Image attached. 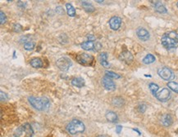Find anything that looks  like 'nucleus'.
Returning <instances> with one entry per match:
<instances>
[{
  "instance_id": "obj_10",
  "label": "nucleus",
  "mask_w": 178,
  "mask_h": 137,
  "mask_svg": "<svg viewBox=\"0 0 178 137\" xmlns=\"http://www.w3.org/2000/svg\"><path fill=\"white\" fill-rule=\"evenodd\" d=\"M136 34L141 41H147L150 38L149 33L145 28H139L136 31Z\"/></svg>"
},
{
  "instance_id": "obj_18",
  "label": "nucleus",
  "mask_w": 178,
  "mask_h": 137,
  "mask_svg": "<svg viewBox=\"0 0 178 137\" xmlns=\"http://www.w3.org/2000/svg\"><path fill=\"white\" fill-rule=\"evenodd\" d=\"M106 118H107L108 121L111 122H116L118 121V119L117 113H114V112H112V111H110V112L107 113V114H106Z\"/></svg>"
},
{
  "instance_id": "obj_5",
  "label": "nucleus",
  "mask_w": 178,
  "mask_h": 137,
  "mask_svg": "<svg viewBox=\"0 0 178 137\" xmlns=\"http://www.w3.org/2000/svg\"><path fill=\"white\" fill-rule=\"evenodd\" d=\"M158 74L162 78V79L166 80V81H170L175 79V74L170 68L167 67H163L160 68L158 70Z\"/></svg>"
},
{
  "instance_id": "obj_28",
  "label": "nucleus",
  "mask_w": 178,
  "mask_h": 137,
  "mask_svg": "<svg viewBox=\"0 0 178 137\" xmlns=\"http://www.w3.org/2000/svg\"><path fill=\"white\" fill-rule=\"evenodd\" d=\"M7 21V18H6V15L3 13V11H0V22H1V25H3Z\"/></svg>"
},
{
  "instance_id": "obj_22",
  "label": "nucleus",
  "mask_w": 178,
  "mask_h": 137,
  "mask_svg": "<svg viewBox=\"0 0 178 137\" xmlns=\"http://www.w3.org/2000/svg\"><path fill=\"white\" fill-rule=\"evenodd\" d=\"M66 7H67V12L68 14V16H76V10L73 7V6L71 5V3H67L66 4Z\"/></svg>"
},
{
  "instance_id": "obj_25",
  "label": "nucleus",
  "mask_w": 178,
  "mask_h": 137,
  "mask_svg": "<svg viewBox=\"0 0 178 137\" xmlns=\"http://www.w3.org/2000/svg\"><path fill=\"white\" fill-rule=\"evenodd\" d=\"M105 76H107L110 79H119L120 78V75L114 72H112V71H106L105 72Z\"/></svg>"
},
{
  "instance_id": "obj_37",
  "label": "nucleus",
  "mask_w": 178,
  "mask_h": 137,
  "mask_svg": "<svg viewBox=\"0 0 178 137\" xmlns=\"http://www.w3.org/2000/svg\"><path fill=\"white\" fill-rule=\"evenodd\" d=\"M177 7H178V3H177Z\"/></svg>"
},
{
  "instance_id": "obj_30",
  "label": "nucleus",
  "mask_w": 178,
  "mask_h": 137,
  "mask_svg": "<svg viewBox=\"0 0 178 137\" xmlns=\"http://www.w3.org/2000/svg\"><path fill=\"white\" fill-rule=\"evenodd\" d=\"M101 48H102V45H101L100 42H97L94 43V49H95L96 51H99Z\"/></svg>"
},
{
  "instance_id": "obj_15",
  "label": "nucleus",
  "mask_w": 178,
  "mask_h": 137,
  "mask_svg": "<svg viewBox=\"0 0 178 137\" xmlns=\"http://www.w3.org/2000/svg\"><path fill=\"white\" fill-rule=\"evenodd\" d=\"M161 122H162V123L165 127H169V126L173 123L172 116H171L170 114H164V115L162 117Z\"/></svg>"
},
{
  "instance_id": "obj_6",
  "label": "nucleus",
  "mask_w": 178,
  "mask_h": 137,
  "mask_svg": "<svg viewBox=\"0 0 178 137\" xmlns=\"http://www.w3.org/2000/svg\"><path fill=\"white\" fill-rule=\"evenodd\" d=\"M76 60L83 65H90L94 61V57L87 53H81L76 56Z\"/></svg>"
},
{
  "instance_id": "obj_35",
  "label": "nucleus",
  "mask_w": 178,
  "mask_h": 137,
  "mask_svg": "<svg viewBox=\"0 0 178 137\" xmlns=\"http://www.w3.org/2000/svg\"><path fill=\"white\" fill-rule=\"evenodd\" d=\"M122 129V126H120V125H118V126L117 127V129H116V132H117V133H118V134L121 133Z\"/></svg>"
},
{
  "instance_id": "obj_1",
  "label": "nucleus",
  "mask_w": 178,
  "mask_h": 137,
  "mask_svg": "<svg viewBox=\"0 0 178 137\" xmlns=\"http://www.w3.org/2000/svg\"><path fill=\"white\" fill-rule=\"evenodd\" d=\"M161 42L164 48L170 50L178 47V34L177 32H167L162 35Z\"/></svg>"
},
{
  "instance_id": "obj_36",
  "label": "nucleus",
  "mask_w": 178,
  "mask_h": 137,
  "mask_svg": "<svg viewBox=\"0 0 178 137\" xmlns=\"http://www.w3.org/2000/svg\"><path fill=\"white\" fill-rule=\"evenodd\" d=\"M98 137H105V136H98Z\"/></svg>"
},
{
  "instance_id": "obj_19",
  "label": "nucleus",
  "mask_w": 178,
  "mask_h": 137,
  "mask_svg": "<svg viewBox=\"0 0 178 137\" xmlns=\"http://www.w3.org/2000/svg\"><path fill=\"white\" fill-rule=\"evenodd\" d=\"M81 48L84 49V50L90 51V50H92V49L94 48V43L93 42H90V41H87V42L81 43Z\"/></svg>"
},
{
  "instance_id": "obj_4",
  "label": "nucleus",
  "mask_w": 178,
  "mask_h": 137,
  "mask_svg": "<svg viewBox=\"0 0 178 137\" xmlns=\"http://www.w3.org/2000/svg\"><path fill=\"white\" fill-rule=\"evenodd\" d=\"M14 136L15 137H32V127L29 123H25L16 129Z\"/></svg>"
},
{
  "instance_id": "obj_33",
  "label": "nucleus",
  "mask_w": 178,
  "mask_h": 137,
  "mask_svg": "<svg viewBox=\"0 0 178 137\" xmlns=\"http://www.w3.org/2000/svg\"><path fill=\"white\" fill-rule=\"evenodd\" d=\"M56 11H57L58 13H59V14H63V13H64V11L63 10V7H58L56 8Z\"/></svg>"
},
{
  "instance_id": "obj_2",
  "label": "nucleus",
  "mask_w": 178,
  "mask_h": 137,
  "mask_svg": "<svg viewBox=\"0 0 178 137\" xmlns=\"http://www.w3.org/2000/svg\"><path fill=\"white\" fill-rule=\"evenodd\" d=\"M28 100H29V103L31 104V105L37 110H46L50 106L49 100L46 97H37L36 98L34 96H31L28 98Z\"/></svg>"
},
{
  "instance_id": "obj_26",
  "label": "nucleus",
  "mask_w": 178,
  "mask_h": 137,
  "mask_svg": "<svg viewBox=\"0 0 178 137\" xmlns=\"http://www.w3.org/2000/svg\"><path fill=\"white\" fill-rule=\"evenodd\" d=\"M113 102L114 105L116 106H122L123 104H124V100L121 97H116L113 100Z\"/></svg>"
},
{
  "instance_id": "obj_13",
  "label": "nucleus",
  "mask_w": 178,
  "mask_h": 137,
  "mask_svg": "<svg viewBox=\"0 0 178 137\" xmlns=\"http://www.w3.org/2000/svg\"><path fill=\"white\" fill-rule=\"evenodd\" d=\"M151 3H153V5L154 6V7H155V10L158 11V12H159V13H166L167 11V8L164 7V5L162 4L161 2H159V1H152Z\"/></svg>"
},
{
  "instance_id": "obj_21",
  "label": "nucleus",
  "mask_w": 178,
  "mask_h": 137,
  "mask_svg": "<svg viewBox=\"0 0 178 137\" xmlns=\"http://www.w3.org/2000/svg\"><path fill=\"white\" fill-rule=\"evenodd\" d=\"M81 5H82L83 8L87 12H93V11H94V6L92 5V4H90V3H88V2L83 1V2L81 3Z\"/></svg>"
},
{
  "instance_id": "obj_32",
  "label": "nucleus",
  "mask_w": 178,
  "mask_h": 137,
  "mask_svg": "<svg viewBox=\"0 0 178 137\" xmlns=\"http://www.w3.org/2000/svg\"><path fill=\"white\" fill-rule=\"evenodd\" d=\"M0 94H1V101H6V100H7V95H6L5 93H3V91H1L0 92Z\"/></svg>"
},
{
  "instance_id": "obj_20",
  "label": "nucleus",
  "mask_w": 178,
  "mask_h": 137,
  "mask_svg": "<svg viewBox=\"0 0 178 137\" xmlns=\"http://www.w3.org/2000/svg\"><path fill=\"white\" fill-rule=\"evenodd\" d=\"M143 63L145 64H150L154 63L155 61V57L154 55L152 54H148L146 55V56L143 59Z\"/></svg>"
},
{
  "instance_id": "obj_29",
  "label": "nucleus",
  "mask_w": 178,
  "mask_h": 137,
  "mask_svg": "<svg viewBox=\"0 0 178 137\" xmlns=\"http://www.w3.org/2000/svg\"><path fill=\"white\" fill-rule=\"evenodd\" d=\"M13 30L15 32H21L22 30V27L19 24H15L14 26H13Z\"/></svg>"
},
{
  "instance_id": "obj_23",
  "label": "nucleus",
  "mask_w": 178,
  "mask_h": 137,
  "mask_svg": "<svg viewBox=\"0 0 178 137\" xmlns=\"http://www.w3.org/2000/svg\"><path fill=\"white\" fill-rule=\"evenodd\" d=\"M149 90H150V91L152 92V94L155 96L157 93H158V91L159 89L158 86L155 84V83H151L149 85Z\"/></svg>"
},
{
  "instance_id": "obj_27",
  "label": "nucleus",
  "mask_w": 178,
  "mask_h": 137,
  "mask_svg": "<svg viewBox=\"0 0 178 137\" xmlns=\"http://www.w3.org/2000/svg\"><path fill=\"white\" fill-rule=\"evenodd\" d=\"M35 42H26L24 44V48L27 51H31L35 48Z\"/></svg>"
},
{
  "instance_id": "obj_14",
  "label": "nucleus",
  "mask_w": 178,
  "mask_h": 137,
  "mask_svg": "<svg viewBox=\"0 0 178 137\" xmlns=\"http://www.w3.org/2000/svg\"><path fill=\"white\" fill-rule=\"evenodd\" d=\"M107 58H108V54L106 52L101 53V54L99 55V57L100 64H102L103 67H105V68H108V67L110 66V64H109L108 60H107Z\"/></svg>"
},
{
  "instance_id": "obj_31",
  "label": "nucleus",
  "mask_w": 178,
  "mask_h": 137,
  "mask_svg": "<svg viewBox=\"0 0 178 137\" xmlns=\"http://www.w3.org/2000/svg\"><path fill=\"white\" fill-rule=\"evenodd\" d=\"M146 109V106L145 105H140L138 107V110L140 111V113H144Z\"/></svg>"
},
{
  "instance_id": "obj_24",
  "label": "nucleus",
  "mask_w": 178,
  "mask_h": 137,
  "mask_svg": "<svg viewBox=\"0 0 178 137\" xmlns=\"http://www.w3.org/2000/svg\"><path fill=\"white\" fill-rule=\"evenodd\" d=\"M167 87L172 91H173L174 92L178 93V83H175V82H169L167 83Z\"/></svg>"
},
{
  "instance_id": "obj_16",
  "label": "nucleus",
  "mask_w": 178,
  "mask_h": 137,
  "mask_svg": "<svg viewBox=\"0 0 178 137\" xmlns=\"http://www.w3.org/2000/svg\"><path fill=\"white\" fill-rule=\"evenodd\" d=\"M31 65L34 68H42L43 67V61L39 58H33L30 61Z\"/></svg>"
},
{
  "instance_id": "obj_3",
  "label": "nucleus",
  "mask_w": 178,
  "mask_h": 137,
  "mask_svg": "<svg viewBox=\"0 0 178 137\" xmlns=\"http://www.w3.org/2000/svg\"><path fill=\"white\" fill-rule=\"evenodd\" d=\"M67 130L70 134L76 135L82 133L85 131V125L82 122L75 119L68 123V125L67 126Z\"/></svg>"
},
{
  "instance_id": "obj_7",
  "label": "nucleus",
  "mask_w": 178,
  "mask_h": 137,
  "mask_svg": "<svg viewBox=\"0 0 178 137\" xmlns=\"http://www.w3.org/2000/svg\"><path fill=\"white\" fill-rule=\"evenodd\" d=\"M57 66L63 71H67L71 66V60L67 57H62L57 60Z\"/></svg>"
},
{
  "instance_id": "obj_8",
  "label": "nucleus",
  "mask_w": 178,
  "mask_h": 137,
  "mask_svg": "<svg viewBox=\"0 0 178 137\" xmlns=\"http://www.w3.org/2000/svg\"><path fill=\"white\" fill-rule=\"evenodd\" d=\"M156 98L162 102H166L171 97V92L167 88H162L160 91H158L156 94Z\"/></svg>"
},
{
  "instance_id": "obj_9",
  "label": "nucleus",
  "mask_w": 178,
  "mask_h": 137,
  "mask_svg": "<svg viewBox=\"0 0 178 137\" xmlns=\"http://www.w3.org/2000/svg\"><path fill=\"white\" fill-rule=\"evenodd\" d=\"M102 84L104 87V88L108 91H113L116 88V85L113 83V81L107 76H104L102 79Z\"/></svg>"
},
{
  "instance_id": "obj_34",
  "label": "nucleus",
  "mask_w": 178,
  "mask_h": 137,
  "mask_svg": "<svg viewBox=\"0 0 178 137\" xmlns=\"http://www.w3.org/2000/svg\"><path fill=\"white\" fill-rule=\"evenodd\" d=\"M87 38H88L89 41H90V42H92V41H94V40H95V38H94V35H92V34H90V35H88V36H87Z\"/></svg>"
},
{
  "instance_id": "obj_12",
  "label": "nucleus",
  "mask_w": 178,
  "mask_h": 137,
  "mask_svg": "<svg viewBox=\"0 0 178 137\" xmlns=\"http://www.w3.org/2000/svg\"><path fill=\"white\" fill-rule=\"evenodd\" d=\"M119 59L126 64H130L133 60V56L129 51H124L120 54Z\"/></svg>"
},
{
  "instance_id": "obj_11",
  "label": "nucleus",
  "mask_w": 178,
  "mask_h": 137,
  "mask_svg": "<svg viewBox=\"0 0 178 137\" xmlns=\"http://www.w3.org/2000/svg\"><path fill=\"white\" fill-rule=\"evenodd\" d=\"M122 25V19L118 16H113L109 21V26L112 30H118Z\"/></svg>"
},
{
  "instance_id": "obj_17",
  "label": "nucleus",
  "mask_w": 178,
  "mask_h": 137,
  "mask_svg": "<svg viewBox=\"0 0 178 137\" xmlns=\"http://www.w3.org/2000/svg\"><path fill=\"white\" fill-rule=\"evenodd\" d=\"M71 83L73 86H75L76 87H79L81 88L84 85H85V81L84 79H81V78H75L71 80Z\"/></svg>"
}]
</instances>
